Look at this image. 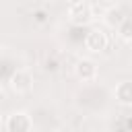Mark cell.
Returning a JSON list of instances; mask_svg holds the SVG:
<instances>
[{
  "instance_id": "obj_1",
  "label": "cell",
  "mask_w": 132,
  "mask_h": 132,
  "mask_svg": "<svg viewBox=\"0 0 132 132\" xmlns=\"http://www.w3.org/2000/svg\"><path fill=\"white\" fill-rule=\"evenodd\" d=\"M91 19H93V8L87 2H74L68 8V21L76 27H82V25L91 23Z\"/></svg>"
},
{
  "instance_id": "obj_2",
  "label": "cell",
  "mask_w": 132,
  "mask_h": 132,
  "mask_svg": "<svg viewBox=\"0 0 132 132\" xmlns=\"http://www.w3.org/2000/svg\"><path fill=\"white\" fill-rule=\"evenodd\" d=\"M31 128H33V122H31V118H29L27 113H23V111L12 113V116H8V120H6V130H8V132H27V130H31Z\"/></svg>"
},
{
  "instance_id": "obj_3",
  "label": "cell",
  "mask_w": 132,
  "mask_h": 132,
  "mask_svg": "<svg viewBox=\"0 0 132 132\" xmlns=\"http://www.w3.org/2000/svg\"><path fill=\"white\" fill-rule=\"evenodd\" d=\"M10 87H12L14 93H27V91H31V87H33V76H31V72H27V70L14 72L12 78H10Z\"/></svg>"
},
{
  "instance_id": "obj_4",
  "label": "cell",
  "mask_w": 132,
  "mask_h": 132,
  "mask_svg": "<svg viewBox=\"0 0 132 132\" xmlns=\"http://www.w3.org/2000/svg\"><path fill=\"white\" fill-rule=\"evenodd\" d=\"M85 45L89 52H103L107 47V37L101 29H93L87 33V39H85Z\"/></svg>"
},
{
  "instance_id": "obj_5",
  "label": "cell",
  "mask_w": 132,
  "mask_h": 132,
  "mask_svg": "<svg viewBox=\"0 0 132 132\" xmlns=\"http://www.w3.org/2000/svg\"><path fill=\"white\" fill-rule=\"evenodd\" d=\"M74 72H76L78 78H82V80H91V78H95V74H97V66H95L91 60H80V62H76Z\"/></svg>"
},
{
  "instance_id": "obj_6",
  "label": "cell",
  "mask_w": 132,
  "mask_h": 132,
  "mask_svg": "<svg viewBox=\"0 0 132 132\" xmlns=\"http://www.w3.org/2000/svg\"><path fill=\"white\" fill-rule=\"evenodd\" d=\"M124 19H126V10L120 8V6H113V8H109V10L105 12V23H107L111 29H118V25H120Z\"/></svg>"
},
{
  "instance_id": "obj_7",
  "label": "cell",
  "mask_w": 132,
  "mask_h": 132,
  "mask_svg": "<svg viewBox=\"0 0 132 132\" xmlns=\"http://www.w3.org/2000/svg\"><path fill=\"white\" fill-rule=\"evenodd\" d=\"M116 99L122 105H130L132 103V85L128 80H124V82H120L116 87Z\"/></svg>"
},
{
  "instance_id": "obj_8",
  "label": "cell",
  "mask_w": 132,
  "mask_h": 132,
  "mask_svg": "<svg viewBox=\"0 0 132 132\" xmlns=\"http://www.w3.org/2000/svg\"><path fill=\"white\" fill-rule=\"evenodd\" d=\"M118 29H120V37L124 39V41H130L132 39V27H130V21H128V16L118 25Z\"/></svg>"
},
{
  "instance_id": "obj_9",
  "label": "cell",
  "mask_w": 132,
  "mask_h": 132,
  "mask_svg": "<svg viewBox=\"0 0 132 132\" xmlns=\"http://www.w3.org/2000/svg\"><path fill=\"white\" fill-rule=\"evenodd\" d=\"M35 21H37V23H45V12H43V10H37V12H35Z\"/></svg>"
}]
</instances>
